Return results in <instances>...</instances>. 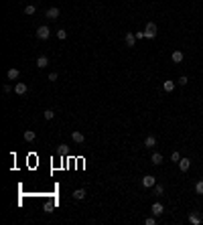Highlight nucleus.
Wrapping results in <instances>:
<instances>
[{"instance_id": "obj_3", "label": "nucleus", "mask_w": 203, "mask_h": 225, "mask_svg": "<svg viewBox=\"0 0 203 225\" xmlns=\"http://www.w3.org/2000/svg\"><path fill=\"white\" fill-rule=\"evenodd\" d=\"M154 185H157V179H154L152 175H146L144 179H142V187L144 189H152Z\"/></svg>"}, {"instance_id": "obj_5", "label": "nucleus", "mask_w": 203, "mask_h": 225, "mask_svg": "<svg viewBox=\"0 0 203 225\" xmlns=\"http://www.w3.org/2000/svg\"><path fill=\"white\" fill-rule=\"evenodd\" d=\"M6 77H8L10 81H14V79H19V77H20V71H19L16 67H10V69L6 71Z\"/></svg>"}, {"instance_id": "obj_9", "label": "nucleus", "mask_w": 203, "mask_h": 225, "mask_svg": "<svg viewBox=\"0 0 203 225\" xmlns=\"http://www.w3.org/2000/svg\"><path fill=\"white\" fill-rule=\"evenodd\" d=\"M27 83H16L14 85V93H16V96H24V93H27Z\"/></svg>"}, {"instance_id": "obj_27", "label": "nucleus", "mask_w": 203, "mask_h": 225, "mask_svg": "<svg viewBox=\"0 0 203 225\" xmlns=\"http://www.w3.org/2000/svg\"><path fill=\"white\" fill-rule=\"evenodd\" d=\"M49 81H57V73H49Z\"/></svg>"}, {"instance_id": "obj_13", "label": "nucleus", "mask_w": 203, "mask_h": 225, "mask_svg": "<svg viewBox=\"0 0 203 225\" xmlns=\"http://www.w3.org/2000/svg\"><path fill=\"white\" fill-rule=\"evenodd\" d=\"M47 65H49V59H47L45 55H41V57L37 59V67H39V69H45Z\"/></svg>"}, {"instance_id": "obj_11", "label": "nucleus", "mask_w": 203, "mask_h": 225, "mask_svg": "<svg viewBox=\"0 0 203 225\" xmlns=\"http://www.w3.org/2000/svg\"><path fill=\"white\" fill-rule=\"evenodd\" d=\"M189 166H191V158H181V160H179V168L183 172H187Z\"/></svg>"}, {"instance_id": "obj_25", "label": "nucleus", "mask_w": 203, "mask_h": 225, "mask_svg": "<svg viewBox=\"0 0 203 225\" xmlns=\"http://www.w3.org/2000/svg\"><path fill=\"white\" fill-rule=\"evenodd\" d=\"M171 160H173V162H179V160H181V154H179V152H173V154H171Z\"/></svg>"}, {"instance_id": "obj_18", "label": "nucleus", "mask_w": 203, "mask_h": 225, "mask_svg": "<svg viewBox=\"0 0 203 225\" xmlns=\"http://www.w3.org/2000/svg\"><path fill=\"white\" fill-rule=\"evenodd\" d=\"M154 144H157V138H154V136H146V140H144V146H146V148H152Z\"/></svg>"}, {"instance_id": "obj_20", "label": "nucleus", "mask_w": 203, "mask_h": 225, "mask_svg": "<svg viewBox=\"0 0 203 225\" xmlns=\"http://www.w3.org/2000/svg\"><path fill=\"white\" fill-rule=\"evenodd\" d=\"M55 34H57V39H59V41H63V39H67V31H63V29H59V31L55 33Z\"/></svg>"}, {"instance_id": "obj_1", "label": "nucleus", "mask_w": 203, "mask_h": 225, "mask_svg": "<svg viewBox=\"0 0 203 225\" xmlns=\"http://www.w3.org/2000/svg\"><path fill=\"white\" fill-rule=\"evenodd\" d=\"M157 23H148L146 24V29H144V39H154L157 37Z\"/></svg>"}, {"instance_id": "obj_19", "label": "nucleus", "mask_w": 203, "mask_h": 225, "mask_svg": "<svg viewBox=\"0 0 203 225\" xmlns=\"http://www.w3.org/2000/svg\"><path fill=\"white\" fill-rule=\"evenodd\" d=\"M35 12H37V6H35V4H27V6H24V14H35Z\"/></svg>"}, {"instance_id": "obj_22", "label": "nucleus", "mask_w": 203, "mask_h": 225, "mask_svg": "<svg viewBox=\"0 0 203 225\" xmlns=\"http://www.w3.org/2000/svg\"><path fill=\"white\" fill-rule=\"evenodd\" d=\"M165 193V187L163 185H154V195H163Z\"/></svg>"}, {"instance_id": "obj_8", "label": "nucleus", "mask_w": 203, "mask_h": 225, "mask_svg": "<svg viewBox=\"0 0 203 225\" xmlns=\"http://www.w3.org/2000/svg\"><path fill=\"white\" fill-rule=\"evenodd\" d=\"M47 18H51V20H55V18H57V16H59V8L57 6H51L49 8V10H47Z\"/></svg>"}, {"instance_id": "obj_2", "label": "nucleus", "mask_w": 203, "mask_h": 225, "mask_svg": "<svg viewBox=\"0 0 203 225\" xmlns=\"http://www.w3.org/2000/svg\"><path fill=\"white\" fill-rule=\"evenodd\" d=\"M37 37L41 39V41H47V39L51 37V31H49V27H39V29H37Z\"/></svg>"}, {"instance_id": "obj_7", "label": "nucleus", "mask_w": 203, "mask_h": 225, "mask_svg": "<svg viewBox=\"0 0 203 225\" xmlns=\"http://www.w3.org/2000/svg\"><path fill=\"white\" fill-rule=\"evenodd\" d=\"M150 211H152V215H154V217H158V215H163V211H165V207H163L161 203H154V205L150 207Z\"/></svg>"}, {"instance_id": "obj_16", "label": "nucleus", "mask_w": 203, "mask_h": 225, "mask_svg": "<svg viewBox=\"0 0 203 225\" xmlns=\"http://www.w3.org/2000/svg\"><path fill=\"white\" fill-rule=\"evenodd\" d=\"M163 89H165V92H173V89H175V81H173V79H167L165 83H163Z\"/></svg>"}, {"instance_id": "obj_10", "label": "nucleus", "mask_w": 203, "mask_h": 225, "mask_svg": "<svg viewBox=\"0 0 203 225\" xmlns=\"http://www.w3.org/2000/svg\"><path fill=\"white\" fill-rule=\"evenodd\" d=\"M71 138H73V142H75V144H81V142L85 140V136H83V134L79 132V130H75V132H71Z\"/></svg>"}, {"instance_id": "obj_17", "label": "nucleus", "mask_w": 203, "mask_h": 225, "mask_svg": "<svg viewBox=\"0 0 203 225\" xmlns=\"http://www.w3.org/2000/svg\"><path fill=\"white\" fill-rule=\"evenodd\" d=\"M150 160H152V164H157V166H158V164H163V154L154 152L152 156H150Z\"/></svg>"}, {"instance_id": "obj_26", "label": "nucleus", "mask_w": 203, "mask_h": 225, "mask_svg": "<svg viewBox=\"0 0 203 225\" xmlns=\"http://www.w3.org/2000/svg\"><path fill=\"white\" fill-rule=\"evenodd\" d=\"M144 223H146V225H154V223H157V219H154V217H146Z\"/></svg>"}, {"instance_id": "obj_12", "label": "nucleus", "mask_w": 203, "mask_h": 225, "mask_svg": "<svg viewBox=\"0 0 203 225\" xmlns=\"http://www.w3.org/2000/svg\"><path fill=\"white\" fill-rule=\"evenodd\" d=\"M171 59H173V63H181L185 59V55H183V51H173V55H171Z\"/></svg>"}, {"instance_id": "obj_4", "label": "nucleus", "mask_w": 203, "mask_h": 225, "mask_svg": "<svg viewBox=\"0 0 203 225\" xmlns=\"http://www.w3.org/2000/svg\"><path fill=\"white\" fill-rule=\"evenodd\" d=\"M189 221H191V225H201V215L197 213V211H191V213H189Z\"/></svg>"}, {"instance_id": "obj_24", "label": "nucleus", "mask_w": 203, "mask_h": 225, "mask_svg": "<svg viewBox=\"0 0 203 225\" xmlns=\"http://www.w3.org/2000/svg\"><path fill=\"white\" fill-rule=\"evenodd\" d=\"M177 83H179V85H187V83H189L187 75H181V77H179V81H177Z\"/></svg>"}, {"instance_id": "obj_15", "label": "nucleus", "mask_w": 203, "mask_h": 225, "mask_svg": "<svg viewBox=\"0 0 203 225\" xmlns=\"http://www.w3.org/2000/svg\"><path fill=\"white\" fill-rule=\"evenodd\" d=\"M23 136H24V140H27V142H33L35 138H37V134H35L33 130H24V134H23Z\"/></svg>"}, {"instance_id": "obj_21", "label": "nucleus", "mask_w": 203, "mask_h": 225, "mask_svg": "<svg viewBox=\"0 0 203 225\" xmlns=\"http://www.w3.org/2000/svg\"><path fill=\"white\" fill-rule=\"evenodd\" d=\"M195 193H197V195H203V181H197V185H195Z\"/></svg>"}, {"instance_id": "obj_6", "label": "nucleus", "mask_w": 203, "mask_h": 225, "mask_svg": "<svg viewBox=\"0 0 203 225\" xmlns=\"http://www.w3.org/2000/svg\"><path fill=\"white\" fill-rule=\"evenodd\" d=\"M124 41H126V47H134L136 45V34H132V33H126V37H124Z\"/></svg>"}, {"instance_id": "obj_14", "label": "nucleus", "mask_w": 203, "mask_h": 225, "mask_svg": "<svg viewBox=\"0 0 203 225\" xmlns=\"http://www.w3.org/2000/svg\"><path fill=\"white\" fill-rule=\"evenodd\" d=\"M73 199H75V201L85 199V189H75V191H73Z\"/></svg>"}, {"instance_id": "obj_23", "label": "nucleus", "mask_w": 203, "mask_h": 225, "mask_svg": "<svg viewBox=\"0 0 203 225\" xmlns=\"http://www.w3.org/2000/svg\"><path fill=\"white\" fill-rule=\"evenodd\" d=\"M55 118V112L53 110H45V120H53Z\"/></svg>"}]
</instances>
